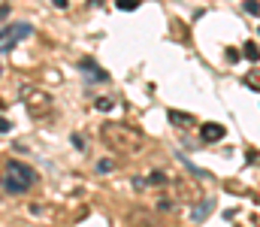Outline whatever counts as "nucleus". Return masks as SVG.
<instances>
[{
	"label": "nucleus",
	"instance_id": "f257e3e1",
	"mask_svg": "<svg viewBox=\"0 0 260 227\" xmlns=\"http://www.w3.org/2000/svg\"><path fill=\"white\" fill-rule=\"evenodd\" d=\"M100 137H103V143L109 149L118 151V154H133V151L142 149V134L136 127H130V124H121V121H106L100 127Z\"/></svg>",
	"mask_w": 260,
	"mask_h": 227
},
{
	"label": "nucleus",
	"instance_id": "f03ea898",
	"mask_svg": "<svg viewBox=\"0 0 260 227\" xmlns=\"http://www.w3.org/2000/svg\"><path fill=\"white\" fill-rule=\"evenodd\" d=\"M37 182V173L21 160H6L3 167V194H24Z\"/></svg>",
	"mask_w": 260,
	"mask_h": 227
},
{
	"label": "nucleus",
	"instance_id": "7ed1b4c3",
	"mask_svg": "<svg viewBox=\"0 0 260 227\" xmlns=\"http://www.w3.org/2000/svg\"><path fill=\"white\" fill-rule=\"evenodd\" d=\"M24 106H27V112H30L34 118H46V115H52L55 100H52L46 91H30V94L24 97Z\"/></svg>",
	"mask_w": 260,
	"mask_h": 227
},
{
	"label": "nucleus",
	"instance_id": "20e7f679",
	"mask_svg": "<svg viewBox=\"0 0 260 227\" xmlns=\"http://www.w3.org/2000/svg\"><path fill=\"white\" fill-rule=\"evenodd\" d=\"M34 34V27L30 24H6L3 27V34H0V52L6 55V52H12L15 49V43L18 40H27Z\"/></svg>",
	"mask_w": 260,
	"mask_h": 227
},
{
	"label": "nucleus",
	"instance_id": "39448f33",
	"mask_svg": "<svg viewBox=\"0 0 260 227\" xmlns=\"http://www.w3.org/2000/svg\"><path fill=\"white\" fill-rule=\"evenodd\" d=\"M224 124H218V121H206L203 124V131H200V137H203V143H218V140H224Z\"/></svg>",
	"mask_w": 260,
	"mask_h": 227
},
{
	"label": "nucleus",
	"instance_id": "423d86ee",
	"mask_svg": "<svg viewBox=\"0 0 260 227\" xmlns=\"http://www.w3.org/2000/svg\"><path fill=\"white\" fill-rule=\"evenodd\" d=\"M82 70H88V79H91V82H106V79H109V73L100 70L91 58H82Z\"/></svg>",
	"mask_w": 260,
	"mask_h": 227
},
{
	"label": "nucleus",
	"instance_id": "0eeeda50",
	"mask_svg": "<svg viewBox=\"0 0 260 227\" xmlns=\"http://www.w3.org/2000/svg\"><path fill=\"white\" fill-rule=\"evenodd\" d=\"M167 115H170V121H173L176 127H191V124H194V115H188V112H179V109H170Z\"/></svg>",
	"mask_w": 260,
	"mask_h": 227
},
{
	"label": "nucleus",
	"instance_id": "6e6552de",
	"mask_svg": "<svg viewBox=\"0 0 260 227\" xmlns=\"http://www.w3.org/2000/svg\"><path fill=\"white\" fill-rule=\"evenodd\" d=\"M242 58H248V61H254V64H257V61H260V49L254 46V43H245V46H242Z\"/></svg>",
	"mask_w": 260,
	"mask_h": 227
},
{
	"label": "nucleus",
	"instance_id": "1a4fd4ad",
	"mask_svg": "<svg viewBox=\"0 0 260 227\" xmlns=\"http://www.w3.org/2000/svg\"><path fill=\"white\" fill-rule=\"evenodd\" d=\"M94 106H97L100 112H112V109H115V97H97Z\"/></svg>",
	"mask_w": 260,
	"mask_h": 227
},
{
	"label": "nucleus",
	"instance_id": "9d476101",
	"mask_svg": "<svg viewBox=\"0 0 260 227\" xmlns=\"http://www.w3.org/2000/svg\"><path fill=\"white\" fill-rule=\"evenodd\" d=\"M112 170H115V160H112V157L97 160V173H103V176H106V173H112Z\"/></svg>",
	"mask_w": 260,
	"mask_h": 227
},
{
	"label": "nucleus",
	"instance_id": "9b49d317",
	"mask_svg": "<svg viewBox=\"0 0 260 227\" xmlns=\"http://www.w3.org/2000/svg\"><path fill=\"white\" fill-rule=\"evenodd\" d=\"M212 209V200H206V203H197V209H194V221H203V215Z\"/></svg>",
	"mask_w": 260,
	"mask_h": 227
},
{
	"label": "nucleus",
	"instance_id": "f8f14e48",
	"mask_svg": "<svg viewBox=\"0 0 260 227\" xmlns=\"http://www.w3.org/2000/svg\"><path fill=\"white\" fill-rule=\"evenodd\" d=\"M245 85L254 88V91H260V70H251V73L245 76Z\"/></svg>",
	"mask_w": 260,
	"mask_h": 227
},
{
	"label": "nucleus",
	"instance_id": "ddd939ff",
	"mask_svg": "<svg viewBox=\"0 0 260 227\" xmlns=\"http://www.w3.org/2000/svg\"><path fill=\"white\" fill-rule=\"evenodd\" d=\"M136 6H139V0H118V9H124V12L136 9Z\"/></svg>",
	"mask_w": 260,
	"mask_h": 227
},
{
	"label": "nucleus",
	"instance_id": "4468645a",
	"mask_svg": "<svg viewBox=\"0 0 260 227\" xmlns=\"http://www.w3.org/2000/svg\"><path fill=\"white\" fill-rule=\"evenodd\" d=\"M148 182H151V185H164V182H167V176H164V173H157V170H154V173H151V176H148Z\"/></svg>",
	"mask_w": 260,
	"mask_h": 227
},
{
	"label": "nucleus",
	"instance_id": "2eb2a0df",
	"mask_svg": "<svg viewBox=\"0 0 260 227\" xmlns=\"http://www.w3.org/2000/svg\"><path fill=\"white\" fill-rule=\"evenodd\" d=\"M239 58H242V52H236V49H227V61H230V64H236Z\"/></svg>",
	"mask_w": 260,
	"mask_h": 227
},
{
	"label": "nucleus",
	"instance_id": "dca6fc26",
	"mask_svg": "<svg viewBox=\"0 0 260 227\" xmlns=\"http://www.w3.org/2000/svg\"><path fill=\"white\" fill-rule=\"evenodd\" d=\"M245 9H248V12H254V15H257V12H260V3H257V0H245Z\"/></svg>",
	"mask_w": 260,
	"mask_h": 227
},
{
	"label": "nucleus",
	"instance_id": "f3484780",
	"mask_svg": "<svg viewBox=\"0 0 260 227\" xmlns=\"http://www.w3.org/2000/svg\"><path fill=\"white\" fill-rule=\"evenodd\" d=\"M73 146H76V149H85V143H82V137H79V134H73Z\"/></svg>",
	"mask_w": 260,
	"mask_h": 227
},
{
	"label": "nucleus",
	"instance_id": "a211bd4d",
	"mask_svg": "<svg viewBox=\"0 0 260 227\" xmlns=\"http://www.w3.org/2000/svg\"><path fill=\"white\" fill-rule=\"evenodd\" d=\"M52 3H55L58 9H67V6H70V0H52Z\"/></svg>",
	"mask_w": 260,
	"mask_h": 227
}]
</instances>
